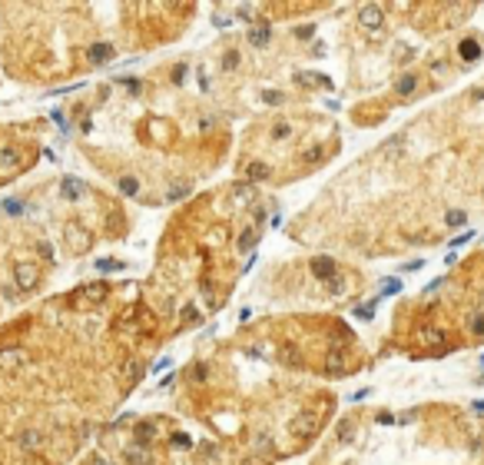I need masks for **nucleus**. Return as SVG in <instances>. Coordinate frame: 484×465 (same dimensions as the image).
<instances>
[{"label": "nucleus", "mask_w": 484, "mask_h": 465, "mask_svg": "<svg viewBox=\"0 0 484 465\" xmlns=\"http://www.w3.org/2000/svg\"><path fill=\"white\" fill-rule=\"evenodd\" d=\"M93 465H113V462H106V458H96V462Z\"/></svg>", "instance_id": "obj_25"}, {"label": "nucleus", "mask_w": 484, "mask_h": 465, "mask_svg": "<svg viewBox=\"0 0 484 465\" xmlns=\"http://www.w3.org/2000/svg\"><path fill=\"white\" fill-rule=\"evenodd\" d=\"M477 53H481V50H477L474 40H464V43H461V56H464V60H474Z\"/></svg>", "instance_id": "obj_16"}, {"label": "nucleus", "mask_w": 484, "mask_h": 465, "mask_svg": "<svg viewBox=\"0 0 484 465\" xmlns=\"http://www.w3.org/2000/svg\"><path fill=\"white\" fill-rule=\"evenodd\" d=\"M24 153L17 150V146H4L0 150V177H14V173H20L24 169Z\"/></svg>", "instance_id": "obj_2"}, {"label": "nucleus", "mask_w": 484, "mask_h": 465, "mask_svg": "<svg viewBox=\"0 0 484 465\" xmlns=\"http://www.w3.org/2000/svg\"><path fill=\"white\" fill-rule=\"evenodd\" d=\"M37 253H40V256H43V259H50V256H53V249H50L47 243H37Z\"/></svg>", "instance_id": "obj_22"}, {"label": "nucleus", "mask_w": 484, "mask_h": 465, "mask_svg": "<svg viewBox=\"0 0 484 465\" xmlns=\"http://www.w3.org/2000/svg\"><path fill=\"white\" fill-rule=\"evenodd\" d=\"M414 87H418V77H414V73H405V80H398V93L401 96H408V93H414Z\"/></svg>", "instance_id": "obj_11"}, {"label": "nucleus", "mask_w": 484, "mask_h": 465, "mask_svg": "<svg viewBox=\"0 0 484 465\" xmlns=\"http://www.w3.org/2000/svg\"><path fill=\"white\" fill-rule=\"evenodd\" d=\"M398 286H401L398 279H385V282H381V293H385V296H391V293H398Z\"/></svg>", "instance_id": "obj_19"}, {"label": "nucleus", "mask_w": 484, "mask_h": 465, "mask_svg": "<svg viewBox=\"0 0 484 465\" xmlns=\"http://www.w3.org/2000/svg\"><path fill=\"white\" fill-rule=\"evenodd\" d=\"M425 342H448V332L438 326H428L425 329Z\"/></svg>", "instance_id": "obj_12"}, {"label": "nucleus", "mask_w": 484, "mask_h": 465, "mask_svg": "<svg viewBox=\"0 0 484 465\" xmlns=\"http://www.w3.org/2000/svg\"><path fill=\"white\" fill-rule=\"evenodd\" d=\"M103 299H106V286H103V282H93V286H87V289H83V293H80L77 299H73V303L87 309V306H100Z\"/></svg>", "instance_id": "obj_5"}, {"label": "nucleus", "mask_w": 484, "mask_h": 465, "mask_svg": "<svg viewBox=\"0 0 484 465\" xmlns=\"http://www.w3.org/2000/svg\"><path fill=\"white\" fill-rule=\"evenodd\" d=\"M14 279L20 289H33L40 282V269L33 259H20V263H14Z\"/></svg>", "instance_id": "obj_1"}, {"label": "nucleus", "mask_w": 484, "mask_h": 465, "mask_svg": "<svg viewBox=\"0 0 484 465\" xmlns=\"http://www.w3.org/2000/svg\"><path fill=\"white\" fill-rule=\"evenodd\" d=\"M275 137H279V140L289 137V123H279V127H275Z\"/></svg>", "instance_id": "obj_24"}, {"label": "nucleus", "mask_w": 484, "mask_h": 465, "mask_svg": "<svg viewBox=\"0 0 484 465\" xmlns=\"http://www.w3.org/2000/svg\"><path fill=\"white\" fill-rule=\"evenodd\" d=\"M4 209H7L10 216H17V213H20V200H7V203H4Z\"/></svg>", "instance_id": "obj_21"}, {"label": "nucleus", "mask_w": 484, "mask_h": 465, "mask_svg": "<svg viewBox=\"0 0 484 465\" xmlns=\"http://www.w3.org/2000/svg\"><path fill=\"white\" fill-rule=\"evenodd\" d=\"M269 37H272L269 24H262V27H252V30H249V43H252V47H265V43H269Z\"/></svg>", "instance_id": "obj_9"}, {"label": "nucleus", "mask_w": 484, "mask_h": 465, "mask_svg": "<svg viewBox=\"0 0 484 465\" xmlns=\"http://www.w3.org/2000/svg\"><path fill=\"white\" fill-rule=\"evenodd\" d=\"M246 177L249 180H265V177H269V166H265V163H249Z\"/></svg>", "instance_id": "obj_13"}, {"label": "nucleus", "mask_w": 484, "mask_h": 465, "mask_svg": "<svg viewBox=\"0 0 484 465\" xmlns=\"http://www.w3.org/2000/svg\"><path fill=\"white\" fill-rule=\"evenodd\" d=\"M292 429H295V435H302V439H312V435L322 429V419H318L315 412H299L295 422H292Z\"/></svg>", "instance_id": "obj_3"}, {"label": "nucleus", "mask_w": 484, "mask_h": 465, "mask_svg": "<svg viewBox=\"0 0 484 465\" xmlns=\"http://www.w3.org/2000/svg\"><path fill=\"white\" fill-rule=\"evenodd\" d=\"M265 103L279 106V103H282V93H275V90H272V93H265Z\"/></svg>", "instance_id": "obj_23"}, {"label": "nucleus", "mask_w": 484, "mask_h": 465, "mask_svg": "<svg viewBox=\"0 0 484 465\" xmlns=\"http://www.w3.org/2000/svg\"><path fill=\"white\" fill-rule=\"evenodd\" d=\"M381 20H385V7H378V4H365L358 10V24L365 30H381Z\"/></svg>", "instance_id": "obj_4"}, {"label": "nucleus", "mask_w": 484, "mask_h": 465, "mask_svg": "<svg viewBox=\"0 0 484 465\" xmlns=\"http://www.w3.org/2000/svg\"><path fill=\"white\" fill-rule=\"evenodd\" d=\"M110 56H113V47H110V43H93V47L87 50V60H90V64H106Z\"/></svg>", "instance_id": "obj_8"}, {"label": "nucleus", "mask_w": 484, "mask_h": 465, "mask_svg": "<svg viewBox=\"0 0 484 465\" xmlns=\"http://www.w3.org/2000/svg\"><path fill=\"white\" fill-rule=\"evenodd\" d=\"M468 329L474 332V336H484V313H474L468 319Z\"/></svg>", "instance_id": "obj_15"}, {"label": "nucleus", "mask_w": 484, "mask_h": 465, "mask_svg": "<svg viewBox=\"0 0 484 465\" xmlns=\"http://www.w3.org/2000/svg\"><path fill=\"white\" fill-rule=\"evenodd\" d=\"M63 193H66V196H70V200H77L80 193H83V186H80L77 180H63Z\"/></svg>", "instance_id": "obj_17"}, {"label": "nucleus", "mask_w": 484, "mask_h": 465, "mask_svg": "<svg viewBox=\"0 0 484 465\" xmlns=\"http://www.w3.org/2000/svg\"><path fill=\"white\" fill-rule=\"evenodd\" d=\"M325 366H328L332 372H341V369H345V356H341V353H328Z\"/></svg>", "instance_id": "obj_14"}, {"label": "nucleus", "mask_w": 484, "mask_h": 465, "mask_svg": "<svg viewBox=\"0 0 484 465\" xmlns=\"http://www.w3.org/2000/svg\"><path fill=\"white\" fill-rule=\"evenodd\" d=\"M448 226H461V223H464V213H458V209H454V213H448Z\"/></svg>", "instance_id": "obj_20"}, {"label": "nucleus", "mask_w": 484, "mask_h": 465, "mask_svg": "<svg viewBox=\"0 0 484 465\" xmlns=\"http://www.w3.org/2000/svg\"><path fill=\"white\" fill-rule=\"evenodd\" d=\"M20 445H24V449H40V445H43V435H40L37 429H24V432H20Z\"/></svg>", "instance_id": "obj_10"}, {"label": "nucleus", "mask_w": 484, "mask_h": 465, "mask_svg": "<svg viewBox=\"0 0 484 465\" xmlns=\"http://www.w3.org/2000/svg\"><path fill=\"white\" fill-rule=\"evenodd\" d=\"M119 190L126 193V196H133V193L140 190V183H136V180H129V177H126V180H119Z\"/></svg>", "instance_id": "obj_18"}, {"label": "nucleus", "mask_w": 484, "mask_h": 465, "mask_svg": "<svg viewBox=\"0 0 484 465\" xmlns=\"http://www.w3.org/2000/svg\"><path fill=\"white\" fill-rule=\"evenodd\" d=\"M126 462L129 465H153V452L136 442V445H129V449H126Z\"/></svg>", "instance_id": "obj_6"}, {"label": "nucleus", "mask_w": 484, "mask_h": 465, "mask_svg": "<svg viewBox=\"0 0 484 465\" xmlns=\"http://www.w3.org/2000/svg\"><path fill=\"white\" fill-rule=\"evenodd\" d=\"M312 273H315L318 279L332 282L335 279V263H332V259H312Z\"/></svg>", "instance_id": "obj_7"}]
</instances>
